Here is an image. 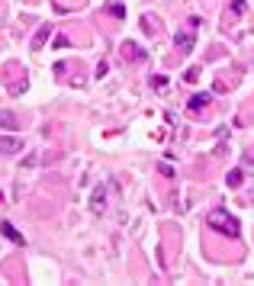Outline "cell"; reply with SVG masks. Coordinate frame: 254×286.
<instances>
[{"label": "cell", "instance_id": "cell-1", "mask_svg": "<svg viewBox=\"0 0 254 286\" xmlns=\"http://www.w3.org/2000/svg\"><path fill=\"white\" fill-rule=\"evenodd\" d=\"M206 225L212 228V232H219V235H229V238H238L241 235L238 219L229 216V209H212V212L206 216Z\"/></svg>", "mask_w": 254, "mask_h": 286}, {"label": "cell", "instance_id": "cell-2", "mask_svg": "<svg viewBox=\"0 0 254 286\" xmlns=\"http://www.w3.org/2000/svg\"><path fill=\"white\" fill-rule=\"evenodd\" d=\"M193 26H187L184 32H177V36H174V48H177V55H190L193 52V45H196V36H193Z\"/></svg>", "mask_w": 254, "mask_h": 286}, {"label": "cell", "instance_id": "cell-3", "mask_svg": "<svg viewBox=\"0 0 254 286\" xmlns=\"http://www.w3.org/2000/svg\"><path fill=\"white\" fill-rule=\"evenodd\" d=\"M119 55H123V61H145V52H142L135 42H123V45H119Z\"/></svg>", "mask_w": 254, "mask_h": 286}, {"label": "cell", "instance_id": "cell-4", "mask_svg": "<svg viewBox=\"0 0 254 286\" xmlns=\"http://www.w3.org/2000/svg\"><path fill=\"white\" fill-rule=\"evenodd\" d=\"M212 103V93H196V97H190V103H187V109L190 113H203V109Z\"/></svg>", "mask_w": 254, "mask_h": 286}, {"label": "cell", "instance_id": "cell-5", "mask_svg": "<svg viewBox=\"0 0 254 286\" xmlns=\"http://www.w3.org/2000/svg\"><path fill=\"white\" fill-rule=\"evenodd\" d=\"M0 151L3 155H16V151H23V142L13 139V135H0Z\"/></svg>", "mask_w": 254, "mask_h": 286}, {"label": "cell", "instance_id": "cell-6", "mask_svg": "<svg viewBox=\"0 0 254 286\" xmlns=\"http://www.w3.org/2000/svg\"><path fill=\"white\" fill-rule=\"evenodd\" d=\"M90 209L97 212V216H100V212H106V190H103V186H97V190H93V196H90Z\"/></svg>", "mask_w": 254, "mask_h": 286}, {"label": "cell", "instance_id": "cell-7", "mask_svg": "<svg viewBox=\"0 0 254 286\" xmlns=\"http://www.w3.org/2000/svg\"><path fill=\"white\" fill-rule=\"evenodd\" d=\"M48 36H52V26H39V32L32 36V52H42L48 42Z\"/></svg>", "mask_w": 254, "mask_h": 286}, {"label": "cell", "instance_id": "cell-8", "mask_svg": "<svg viewBox=\"0 0 254 286\" xmlns=\"http://www.w3.org/2000/svg\"><path fill=\"white\" fill-rule=\"evenodd\" d=\"M0 232H3V238H7V241H13V245H26V238L13 228V222H0Z\"/></svg>", "mask_w": 254, "mask_h": 286}, {"label": "cell", "instance_id": "cell-9", "mask_svg": "<svg viewBox=\"0 0 254 286\" xmlns=\"http://www.w3.org/2000/svg\"><path fill=\"white\" fill-rule=\"evenodd\" d=\"M241 177H245V174H241L238 167L229 170V174H225V186H229V190H238V186H241Z\"/></svg>", "mask_w": 254, "mask_h": 286}, {"label": "cell", "instance_id": "cell-10", "mask_svg": "<svg viewBox=\"0 0 254 286\" xmlns=\"http://www.w3.org/2000/svg\"><path fill=\"white\" fill-rule=\"evenodd\" d=\"M0 129H16V116L10 113V109H3V113H0Z\"/></svg>", "mask_w": 254, "mask_h": 286}, {"label": "cell", "instance_id": "cell-11", "mask_svg": "<svg viewBox=\"0 0 254 286\" xmlns=\"http://www.w3.org/2000/svg\"><path fill=\"white\" fill-rule=\"evenodd\" d=\"M142 32H145V36H158V26H154V20L142 16Z\"/></svg>", "mask_w": 254, "mask_h": 286}, {"label": "cell", "instance_id": "cell-12", "mask_svg": "<svg viewBox=\"0 0 254 286\" xmlns=\"http://www.w3.org/2000/svg\"><path fill=\"white\" fill-rule=\"evenodd\" d=\"M232 13H235V16H245L248 13V3H245V0H232Z\"/></svg>", "mask_w": 254, "mask_h": 286}, {"label": "cell", "instance_id": "cell-13", "mask_svg": "<svg viewBox=\"0 0 254 286\" xmlns=\"http://www.w3.org/2000/svg\"><path fill=\"white\" fill-rule=\"evenodd\" d=\"M184 81H187V84H196V81H200V68H187L184 71Z\"/></svg>", "mask_w": 254, "mask_h": 286}, {"label": "cell", "instance_id": "cell-14", "mask_svg": "<svg viewBox=\"0 0 254 286\" xmlns=\"http://www.w3.org/2000/svg\"><path fill=\"white\" fill-rule=\"evenodd\" d=\"M151 84H154V90H158V93H164V90H168V78H164V74H154V81H151Z\"/></svg>", "mask_w": 254, "mask_h": 286}, {"label": "cell", "instance_id": "cell-15", "mask_svg": "<svg viewBox=\"0 0 254 286\" xmlns=\"http://www.w3.org/2000/svg\"><path fill=\"white\" fill-rule=\"evenodd\" d=\"M106 10H109V13L116 16V20H126V7H123V3H109Z\"/></svg>", "mask_w": 254, "mask_h": 286}, {"label": "cell", "instance_id": "cell-16", "mask_svg": "<svg viewBox=\"0 0 254 286\" xmlns=\"http://www.w3.org/2000/svg\"><path fill=\"white\" fill-rule=\"evenodd\" d=\"M52 45H55V48H68V45H71V39H68V36H55Z\"/></svg>", "mask_w": 254, "mask_h": 286}, {"label": "cell", "instance_id": "cell-17", "mask_svg": "<svg viewBox=\"0 0 254 286\" xmlns=\"http://www.w3.org/2000/svg\"><path fill=\"white\" fill-rule=\"evenodd\" d=\"M106 71H109V64H106V61H100V64H97V78H103Z\"/></svg>", "mask_w": 254, "mask_h": 286}]
</instances>
